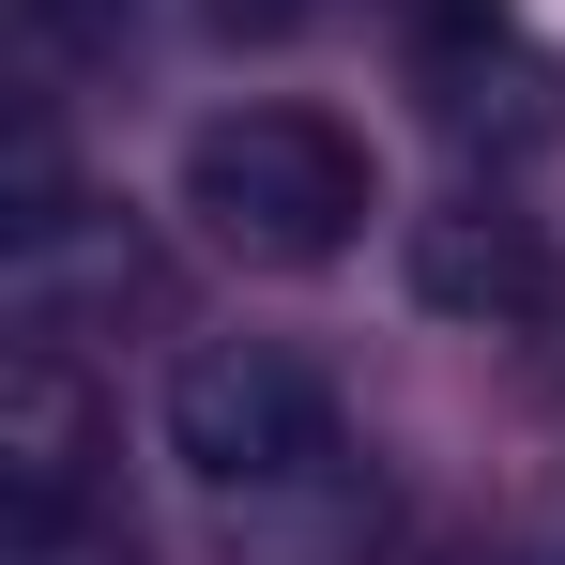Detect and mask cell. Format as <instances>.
I'll return each instance as SVG.
<instances>
[{
  "label": "cell",
  "instance_id": "cell-5",
  "mask_svg": "<svg viewBox=\"0 0 565 565\" xmlns=\"http://www.w3.org/2000/svg\"><path fill=\"white\" fill-rule=\"evenodd\" d=\"M31 565H46V551H31Z\"/></svg>",
  "mask_w": 565,
  "mask_h": 565
},
{
  "label": "cell",
  "instance_id": "cell-4",
  "mask_svg": "<svg viewBox=\"0 0 565 565\" xmlns=\"http://www.w3.org/2000/svg\"><path fill=\"white\" fill-rule=\"evenodd\" d=\"M413 276H428V306H535V290H551V260L520 245V214H444Z\"/></svg>",
  "mask_w": 565,
  "mask_h": 565
},
{
  "label": "cell",
  "instance_id": "cell-2",
  "mask_svg": "<svg viewBox=\"0 0 565 565\" xmlns=\"http://www.w3.org/2000/svg\"><path fill=\"white\" fill-rule=\"evenodd\" d=\"M184 214L260 276H321L367 230V153L321 107H230V122L184 138Z\"/></svg>",
  "mask_w": 565,
  "mask_h": 565
},
{
  "label": "cell",
  "instance_id": "cell-1",
  "mask_svg": "<svg viewBox=\"0 0 565 565\" xmlns=\"http://www.w3.org/2000/svg\"><path fill=\"white\" fill-rule=\"evenodd\" d=\"M169 473L230 565H352L382 535V473L337 382L276 337H199L169 367Z\"/></svg>",
  "mask_w": 565,
  "mask_h": 565
},
{
  "label": "cell",
  "instance_id": "cell-3",
  "mask_svg": "<svg viewBox=\"0 0 565 565\" xmlns=\"http://www.w3.org/2000/svg\"><path fill=\"white\" fill-rule=\"evenodd\" d=\"M93 459H107V397L77 367V337H15L0 352V489H15V535H62Z\"/></svg>",
  "mask_w": 565,
  "mask_h": 565
}]
</instances>
